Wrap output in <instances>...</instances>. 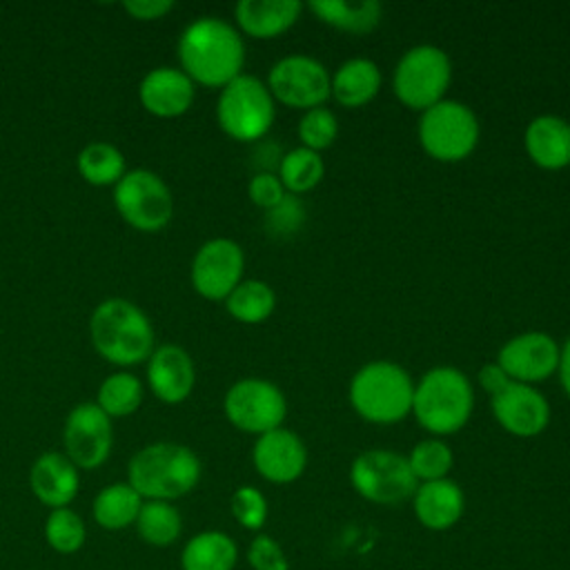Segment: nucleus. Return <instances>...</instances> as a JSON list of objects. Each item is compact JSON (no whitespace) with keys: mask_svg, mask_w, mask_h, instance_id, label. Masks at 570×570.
Segmentation results:
<instances>
[{"mask_svg":"<svg viewBox=\"0 0 570 570\" xmlns=\"http://www.w3.org/2000/svg\"><path fill=\"white\" fill-rule=\"evenodd\" d=\"M305 223V207L298 196L287 194L276 207L265 212V232L276 238H287Z\"/></svg>","mask_w":570,"mask_h":570,"instance_id":"nucleus-37","label":"nucleus"},{"mask_svg":"<svg viewBox=\"0 0 570 570\" xmlns=\"http://www.w3.org/2000/svg\"><path fill=\"white\" fill-rule=\"evenodd\" d=\"M309 11L325 24L347 33H370L383 18V7L376 0L341 2V0H316L307 4Z\"/></svg>","mask_w":570,"mask_h":570,"instance_id":"nucleus-27","label":"nucleus"},{"mask_svg":"<svg viewBox=\"0 0 570 570\" xmlns=\"http://www.w3.org/2000/svg\"><path fill=\"white\" fill-rule=\"evenodd\" d=\"M89 341L98 356L116 367L147 363L156 347L149 316L131 301L111 296L100 301L89 316Z\"/></svg>","mask_w":570,"mask_h":570,"instance_id":"nucleus-2","label":"nucleus"},{"mask_svg":"<svg viewBox=\"0 0 570 570\" xmlns=\"http://www.w3.org/2000/svg\"><path fill=\"white\" fill-rule=\"evenodd\" d=\"M42 532L47 546L58 554H76L87 543V523L71 508L49 510Z\"/></svg>","mask_w":570,"mask_h":570,"instance_id":"nucleus-33","label":"nucleus"},{"mask_svg":"<svg viewBox=\"0 0 570 570\" xmlns=\"http://www.w3.org/2000/svg\"><path fill=\"white\" fill-rule=\"evenodd\" d=\"M245 254L232 238L205 240L189 265V281L198 296L207 301H225L232 289L243 281Z\"/></svg>","mask_w":570,"mask_h":570,"instance_id":"nucleus-13","label":"nucleus"},{"mask_svg":"<svg viewBox=\"0 0 570 570\" xmlns=\"http://www.w3.org/2000/svg\"><path fill=\"white\" fill-rule=\"evenodd\" d=\"M350 405L367 423L392 425L412 414L414 381L392 361H370L350 381Z\"/></svg>","mask_w":570,"mask_h":570,"instance_id":"nucleus-5","label":"nucleus"},{"mask_svg":"<svg viewBox=\"0 0 570 570\" xmlns=\"http://www.w3.org/2000/svg\"><path fill=\"white\" fill-rule=\"evenodd\" d=\"M247 196L256 207L267 212L276 207L287 196V191L276 171H256L247 185Z\"/></svg>","mask_w":570,"mask_h":570,"instance_id":"nucleus-39","label":"nucleus"},{"mask_svg":"<svg viewBox=\"0 0 570 570\" xmlns=\"http://www.w3.org/2000/svg\"><path fill=\"white\" fill-rule=\"evenodd\" d=\"M561 347L546 332H523L505 341L497 354V365L517 383L534 385L559 370Z\"/></svg>","mask_w":570,"mask_h":570,"instance_id":"nucleus-15","label":"nucleus"},{"mask_svg":"<svg viewBox=\"0 0 570 570\" xmlns=\"http://www.w3.org/2000/svg\"><path fill=\"white\" fill-rule=\"evenodd\" d=\"M557 374H559V383H561L563 392L570 396V336L561 347V358H559Z\"/></svg>","mask_w":570,"mask_h":570,"instance_id":"nucleus-42","label":"nucleus"},{"mask_svg":"<svg viewBox=\"0 0 570 570\" xmlns=\"http://www.w3.org/2000/svg\"><path fill=\"white\" fill-rule=\"evenodd\" d=\"M298 0H240L234 7L236 29L256 40H272L285 33L301 18Z\"/></svg>","mask_w":570,"mask_h":570,"instance_id":"nucleus-22","label":"nucleus"},{"mask_svg":"<svg viewBox=\"0 0 570 570\" xmlns=\"http://www.w3.org/2000/svg\"><path fill=\"white\" fill-rule=\"evenodd\" d=\"M236 563L238 546L223 530H203L180 550V570H234Z\"/></svg>","mask_w":570,"mask_h":570,"instance_id":"nucleus-25","label":"nucleus"},{"mask_svg":"<svg viewBox=\"0 0 570 570\" xmlns=\"http://www.w3.org/2000/svg\"><path fill=\"white\" fill-rule=\"evenodd\" d=\"M490 407L497 423L519 439L537 436L550 423V403L534 385L510 381L490 396Z\"/></svg>","mask_w":570,"mask_h":570,"instance_id":"nucleus-16","label":"nucleus"},{"mask_svg":"<svg viewBox=\"0 0 570 570\" xmlns=\"http://www.w3.org/2000/svg\"><path fill=\"white\" fill-rule=\"evenodd\" d=\"M122 9L138 22H154L174 9V0H125Z\"/></svg>","mask_w":570,"mask_h":570,"instance_id":"nucleus-40","label":"nucleus"},{"mask_svg":"<svg viewBox=\"0 0 570 570\" xmlns=\"http://www.w3.org/2000/svg\"><path fill=\"white\" fill-rule=\"evenodd\" d=\"M223 412L236 430L261 436L283 428L287 416V401L276 383L247 376L229 385L223 396Z\"/></svg>","mask_w":570,"mask_h":570,"instance_id":"nucleus-11","label":"nucleus"},{"mask_svg":"<svg viewBox=\"0 0 570 570\" xmlns=\"http://www.w3.org/2000/svg\"><path fill=\"white\" fill-rule=\"evenodd\" d=\"M76 169L87 185L114 187L127 174V160L116 145L94 140L78 151Z\"/></svg>","mask_w":570,"mask_h":570,"instance_id":"nucleus-28","label":"nucleus"},{"mask_svg":"<svg viewBox=\"0 0 570 570\" xmlns=\"http://www.w3.org/2000/svg\"><path fill=\"white\" fill-rule=\"evenodd\" d=\"M472 410V383L459 367H432L414 383L412 414L419 425L434 436H448L465 428Z\"/></svg>","mask_w":570,"mask_h":570,"instance_id":"nucleus-4","label":"nucleus"},{"mask_svg":"<svg viewBox=\"0 0 570 570\" xmlns=\"http://www.w3.org/2000/svg\"><path fill=\"white\" fill-rule=\"evenodd\" d=\"M254 470L269 483L287 485L303 476L307 468V448L298 434L276 428L256 436L252 448Z\"/></svg>","mask_w":570,"mask_h":570,"instance_id":"nucleus-17","label":"nucleus"},{"mask_svg":"<svg viewBox=\"0 0 570 570\" xmlns=\"http://www.w3.org/2000/svg\"><path fill=\"white\" fill-rule=\"evenodd\" d=\"M265 85L274 102L301 111L323 107L332 94V76L325 65L305 53H292L274 62Z\"/></svg>","mask_w":570,"mask_h":570,"instance_id":"nucleus-12","label":"nucleus"},{"mask_svg":"<svg viewBox=\"0 0 570 570\" xmlns=\"http://www.w3.org/2000/svg\"><path fill=\"white\" fill-rule=\"evenodd\" d=\"M140 505L142 497L127 481H116L100 488V492L94 497L91 517L98 528L120 532L125 528H134Z\"/></svg>","mask_w":570,"mask_h":570,"instance_id":"nucleus-26","label":"nucleus"},{"mask_svg":"<svg viewBox=\"0 0 570 570\" xmlns=\"http://www.w3.org/2000/svg\"><path fill=\"white\" fill-rule=\"evenodd\" d=\"M336 136H338V120L334 111H330L327 107H314L303 111L298 120V138L303 142L301 147H307L321 154L323 149L332 147Z\"/></svg>","mask_w":570,"mask_h":570,"instance_id":"nucleus-35","label":"nucleus"},{"mask_svg":"<svg viewBox=\"0 0 570 570\" xmlns=\"http://www.w3.org/2000/svg\"><path fill=\"white\" fill-rule=\"evenodd\" d=\"M134 528L147 546L169 548L183 532V517L171 501H142Z\"/></svg>","mask_w":570,"mask_h":570,"instance_id":"nucleus-30","label":"nucleus"},{"mask_svg":"<svg viewBox=\"0 0 570 570\" xmlns=\"http://www.w3.org/2000/svg\"><path fill=\"white\" fill-rule=\"evenodd\" d=\"M450 82V56L436 45H416L407 49L392 73L394 96L414 111H425L441 102Z\"/></svg>","mask_w":570,"mask_h":570,"instance_id":"nucleus-7","label":"nucleus"},{"mask_svg":"<svg viewBox=\"0 0 570 570\" xmlns=\"http://www.w3.org/2000/svg\"><path fill=\"white\" fill-rule=\"evenodd\" d=\"M412 508L419 523L428 530L443 532L459 523L465 510V494L452 479L419 483L412 494Z\"/></svg>","mask_w":570,"mask_h":570,"instance_id":"nucleus-21","label":"nucleus"},{"mask_svg":"<svg viewBox=\"0 0 570 570\" xmlns=\"http://www.w3.org/2000/svg\"><path fill=\"white\" fill-rule=\"evenodd\" d=\"M114 207L136 232H163L174 216V196L160 174L151 169H127L114 185Z\"/></svg>","mask_w":570,"mask_h":570,"instance_id":"nucleus-8","label":"nucleus"},{"mask_svg":"<svg viewBox=\"0 0 570 570\" xmlns=\"http://www.w3.org/2000/svg\"><path fill=\"white\" fill-rule=\"evenodd\" d=\"M276 102L263 80L240 73L225 85L216 100L218 127L238 142L261 140L274 125Z\"/></svg>","mask_w":570,"mask_h":570,"instance_id":"nucleus-6","label":"nucleus"},{"mask_svg":"<svg viewBox=\"0 0 570 570\" xmlns=\"http://www.w3.org/2000/svg\"><path fill=\"white\" fill-rule=\"evenodd\" d=\"M381 89V69L370 58H350L332 73V96L347 109L365 107Z\"/></svg>","mask_w":570,"mask_h":570,"instance_id":"nucleus-24","label":"nucleus"},{"mask_svg":"<svg viewBox=\"0 0 570 570\" xmlns=\"http://www.w3.org/2000/svg\"><path fill=\"white\" fill-rule=\"evenodd\" d=\"M203 474L198 454L176 441H156L140 448L127 465V483L142 501H176L189 494Z\"/></svg>","mask_w":570,"mask_h":570,"instance_id":"nucleus-3","label":"nucleus"},{"mask_svg":"<svg viewBox=\"0 0 570 570\" xmlns=\"http://www.w3.org/2000/svg\"><path fill=\"white\" fill-rule=\"evenodd\" d=\"M223 303L234 321L245 325H258L274 314L276 294L265 281L243 278Z\"/></svg>","mask_w":570,"mask_h":570,"instance_id":"nucleus-29","label":"nucleus"},{"mask_svg":"<svg viewBox=\"0 0 570 570\" xmlns=\"http://www.w3.org/2000/svg\"><path fill=\"white\" fill-rule=\"evenodd\" d=\"M245 557L252 570H289L287 554L283 552L281 543L274 537L263 532H258L249 541Z\"/></svg>","mask_w":570,"mask_h":570,"instance_id":"nucleus-38","label":"nucleus"},{"mask_svg":"<svg viewBox=\"0 0 570 570\" xmlns=\"http://www.w3.org/2000/svg\"><path fill=\"white\" fill-rule=\"evenodd\" d=\"M149 392L167 403L178 405L189 399L196 385V365L189 352L176 343L156 345L151 356L147 358L145 370Z\"/></svg>","mask_w":570,"mask_h":570,"instance_id":"nucleus-18","label":"nucleus"},{"mask_svg":"<svg viewBox=\"0 0 570 570\" xmlns=\"http://www.w3.org/2000/svg\"><path fill=\"white\" fill-rule=\"evenodd\" d=\"M407 463H410V470L416 481H421V483L439 481V479H448V474L454 465V452L439 436H430V439L419 441L410 450Z\"/></svg>","mask_w":570,"mask_h":570,"instance_id":"nucleus-34","label":"nucleus"},{"mask_svg":"<svg viewBox=\"0 0 570 570\" xmlns=\"http://www.w3.org/2000/svg\"><path fill=\"white\" fill-rule=\"evenodd\" d=\"M323 174H325V163L321 154L307 147H296L283 154L276 171L285 191L292 196L314 189L323 180Z\"/></svg>","mask_w":570,"mask_h":570,"instance_id":"nucleus-32","label":"nucleus"},{"mask_svg":"<svg viewBox=\"0 0 570 570\" xmlns=\"http://www.w3.org/2000/svg\"><path fill=\"white\" fill-rule=\"evenodd\" d=\"M178 69L194 85L223 89L243 73L245 42L240 31L223 18L203 16L189 22L176 42Z\"/></svg>","mask_w":570,"mask_h":570,"instance_id":"nucleus-1","label":"nucleus"},{"mask_svg":"<svg viewBox=\"0 0 570 570\" xmlns=\"http://www.w3.org/2000/svg\"><path fill=\"white\" fill-rule=\"evenodd\" d=\"M350 481L358 497L379 505L403 503L419 485L407 456L392 450L361 452L350 465Z\"/></svg>","mask_w":570,"mask_h":570,"instance_id":"nucleus-10","label":"nucleus"},{"mask_svg":"<svg viewBox=\"0 0 570 570\" xmlns=\"http://www.w3.org/2000/svg\"><path fill=\"white\" fill-rule=\"evenodd\" d=\"M196 98V85L178 67H154L138 85L140 107L156 118H178L187 114Z\"/></svg>","mask_w":570,"mask_h":570,"instance_id":"nucleus-19","label":"nucleus"},{"mask_svg":"<svg viewBox=\"0 0 570 570\" xmlns=\"http://www.w3.org/2000/svg\"><path fill=\"white\" fill-rule=\"evenodd\" d=\"M512 379L497 365V363H485L481 370H479V385L483 387V392L488 396L497 394L499 390H503Z\"/></svg>","mask_w":570,"mask_h":570,"instance_id":"nucleus-41","label":"nucleus"},{"mask_svg":"<svg viewBox=\"0 0 570 570\" xmlns=\"http://www.w3.org/2000/svg\"><path fill=\"white\" fill-rule=\"evenodd\" d=\"M229 510H232V517L236 519V523L252 532H258L265 525L267 514H269L265 494L254 485L236 488L229 499Z\"/></svg>","mask_w":570,"mask_h":570,"instance_id":"nucleus-36","label":"nucleus"},{"mask_svg":"<svg viewBox=\"0 0 570 570\" xmlns=\"http://www.w3.org/2000/svg\"><path fill=\"white\" fill-rule=\"evenodd\" d=\"M29 488L49 510L69 508L80 490V470L65 452H42L29 468Z\"/></svg>","mask_w":570,"mask_h":570,"instance_id":"nucleus-20","label":"nucleus"},{"mask_svg":"<svg viewBox=\"0 0 570 570\" xmlns=\"http://www.w3.org/2000/svg\"><path fill=\"white\" fill-rule=\"evenodd\" d=\"M419 142L428 156L441 163L468 158L479 142L476 114L461 100H441L421 111Z\"/></svg>","mask_w":570,"mask_h":570,"instance_id":"nucleus-9","label":"nucleus"},{"mask_svg":"<svg viewBox=\"0 0 570 570\" xmlns=\"http://www.w3.org/2000/svg\"><path fill=\"white\" fill-rule=\"evenodd\" d=\"M142 399H145L142 381L131 372L118 370L98 385V394L94 403L109 419H122V416H131L142 405Z\"/></svg>","mask_w":570,"mask_h":570,"instance_id":"nucleus-31","label":"nucleus"},{"mask_svg":"<svg viewBox=\"0 0 570 570\" xmlns=\"http://www.w3.org/2000/svg\"><path fill=\"white\" fill-rule=\"evenodd\" d=\"M523 147L530 160L548 171L570 165V122L554 114L530 120L523 134Z\"/></svg>","mask_w":570,"mask_h":570,"instance_id":"nucleus-23","label":"nucleus"},{"mask_svg":"<svg viewBox=\"0 0 570 570\" xmlns=\"http://www.w3.org/2000/svg\"><path fill=\"white\" fill-rule=\"evenodd\" d=\"M62 445L78 470L100 468L114 448L111 419L94 401L73 405L62 425Z\"/></svg>","mask_w":570,"mask_h":570,"instance_id":"nucleus-14","label":"nucleus"}]
</instances>
